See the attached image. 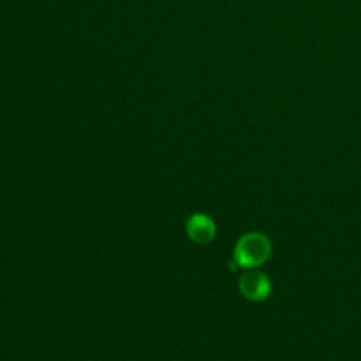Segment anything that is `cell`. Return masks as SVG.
I'll return each mask as SVG.
<instances>
[{"mask_svg": "<svg viewBox=\"0 0 361 361\" xmlns=\"http://www.w3.org/2000/svg\"><path fill=\"white\" fill-rule=\"evenodd\" d=\"M186 233L196 244H207L216 234V226L207 214L195 213L186 221Z\"/></svg>", "mask_w": 361, "mask_h": 361, "instance_id": "obj_3", "label": "cell"}, {"mask_svg": "<svg viewBox=\"0 0 361 361\" xmlns=\"http://www.w3.org/2000/svg\"><path fill=\"white\" fill-rule=\"evenodd\" d=\"M272 245L269 238L259 231H251L238 238L234 247L233 259L240 268L252 269L262 265L271 255Z\"/></svg>", "mask_w": 361, "mask_h": 361, "instance_id": "obj_1", "label": "cell"}, {"mask_svg": "<svg viewBox=\"0 0 361 361\" xmlns=\"http://www.w3.org/2000/svg\"><path fill=\"white\" fill-rule=\"evenodd\" d=\"M238 289L245 299L251 302H261L271 295L272 285L264 272L251 269L240 276Z\"/></svg>", "mask_w": 361, "mask_h": 361, "instance_id": "obj_2", "label": "cell"}]
</instances>
